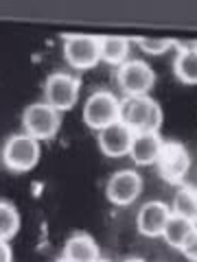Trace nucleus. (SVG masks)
<instances>
[{"label": "nucleus", "instance_id": "b1692460", "mask_svg": "<svg viewBox=\"0 0 197 262\" xmlns=\"http://www.w3.org/2000/svg\"><path fill=\"white\" fill-rule=\"evenodd\" d=\"M96 262H110V260H105V258H98Z\"/></svg>", "mask_w": 197, "mask_h": 262}, {"label": "nucleus", "instance_id": "7ed1b4c3", "mask_svg": "<svg viewBox=\"0 0 197 262\" xmlns=\"http://www.w3.org/2000/svg\"><path fill=\"white\" fill-rule=\"evenodd\" d=\"M64 57L72 68H94L101 59V35L64 33Z\"/></svg>", "mask_w": 197, "mask_h": 262}, {"label": "nucleus", "instance_id": "f03ea898", "mask_svg": "<svg viewBox=\"0 0 197 262\" xmlns=\"http://www.w3.org/2000/svg\"><path fill=\"white\" fill-rule=\"evenodd\" d=\"M84 120L96 131L121 120V98L112 90H94L84 103Z\"/></svg>", "mask_w": 197, "mask_h": 262}, {"label": "nucleus", "instance_id": "4be33fe9", "mask_svg": "<svg viewBox=\"0 0 197 262\" xmlns=\"http://www.w3.org/2000/svg\"><path fill=\"white\" fill-rule=\"evenodd\" d=\"M121 262H147L143 258H125V260H121Z\"/></svg>", "mask_w": 197, "mask_h": 262}, {"label": "nucleus", "instance_id": "423d86ee", "mask_svg": "<svg viewBox=\"0 0 197 262\" xmlns=\"http://www.w3.org/2000/svg\"><path fill=\"white\" fill-rule=\"evenodd\" d=\"M3 160L11 170H31L40 160V140L29 134H13L3 146Z\"/></svg>", "mask_w": 197, "mask_h": 262}, {"label": "nucleus", "instance_id": "412c9836", "mask_svg": "<svg viewBox=\"0 0 197 262\" xmlns=\"http://www.w3.org/2000/svg\"><path fill=\"white\" fill-rule=\"evenodd\" d=\"M13 253H11V245L9 241H0V262H11Z\"/></svg>", "mask_w": 197, "mask_h": 262}, {"label": "nucleus", "instance_id": "a211bd4d", "mask_svg": "<svg viewBox=\"0 0 197 262\" xmlns=\"http://www.w3.org/2000/svg\"><path fill=\"white\" fill-rule=\"evenodd\" d=\"M20 229V212L11 201L0 199V241H9Z\"/></svg>", "mask_w": 197, "mask_h": 262}, {"label": "nucleus", "instance_id": "1a4fd4ad", "mask_svg": "<svg viewBox=\"0 0 197 262\" xmlns=\"http://www.w3.org/2000/svg\"><path fill=\"white\" fill-rule=\"evenodd\" d=\"M105 192H108V199L116 206H129L143 192V177L131 168H123L108 179Z\"/></svg>", "mask_w": 197, "mask_h": 262}, {"label": "nucleus", "instance_id": "f3484780", "mask_svg": "<svg viewBox=\"0 0 197 262\" xmlns=\"http://www.w3.org/2000/svg\"><path fill=\"white\" fill-rule=\"evenodd\" d=\"M195 229L197 227H195L193 221H188L184 216H178V214H171V219L167 221V225H164L162 236H164V241H167L171 247L180 249L184 245V241L195 232Z\"/></svg>", "mask_w": 197, "mask_h": 262}, {"label": "nucleus", "instance_id": "0eeeda50", "mask_svg": "<svg viewBox=\"0 0 197 262\" xmlns=\"http://www.w3.org/2000/svg\"><path fill=\"white\" fill-rule=\"evenodd\" d=\"M116 81L125 96H143L149 94V90L153 88L155 72L145 59H127L125 63L119 66Z\"/></svg>", "mask_w": 197, "mask_h": 262}, {"label": "nucleus", "instance_id": "f257e3e1", "mask_svg": "<svg viewBox=\"0 0 197 262\" xmlns=\"http://www.w3.org/2000/svg\"><path fill=\"white\" fill-rule=\"evenodd\" d=\"M121 120L138 134V131H158L162 125V107L149 94L125 96L121 101Z\"/></svg>", "mask_w": 197, "mask_h": 262}, {"label": "nucleus", "instance_id": "9d476101", "mask_svg": "<svg viewBox=\"0 0 197 262\" xmlns=\"http://www.w3.org/2000/svg\"><path fill=\"white\" fill-rule=\"evenodd\" d=\"M131 142H134V131L123 120L112 122V125L98 131V146H101V151L105 155H110V158L127 155L131 149Z\"/></svg>", "mask_w": 197, "mask_h": 262}, {"label": "nucleus", "instance_id": "f8f14e48", "mask_svg": "<svg viewBox=\"0 0 197 262\" xmlns=\"http://www.w3.org/2000/svg\"><path fill=\"white\" fill-rule=\"evenodd\" d=\"M175 61L173 70L182 83H197V39H175Z\"/></svg>", "mask_w": 197, "mask_h": 262}, {"label": "nucleus", "instance_id": "dca6fc26", "mask_svg": "<svg viewBox=\"0 0 197 262\" xmlns=\"http://www.w3.org/2000/svg\"><path fill=\"white\" fill-rule=\"evenodd\" d=\"M171 212L178 216L193 221L195 227H197V188L195 186H180L175 196H173Z\"/></svg>", "mask_w": 197, "mask_h": 262}, {"label": "nucleus", "instance_id": "2eb2a0df", "mask_svg": "<svg viewBox=\"0 0 197 262\" xmlns=\"http://www.w3.org/2000/svg\"><path fill=\"white\" fill-rule=\"evenodd\" d=\"M131 39L125 35H101V59L112 66L127 61Z\"/></svg>", "mask_w": 197, "mask_h": 262}, {"label": "nucleus", "instance_id": "aec40b11", "mask_svg": "<svg viewBox=\"0 0 197 262\" xmlns=\"http://www.w3.org/2000/svg\"><path fill=\"white\" fill-rule=\"evenodd\" d=\"M180 251H182L188 260L197 262V229H195V232H193V234H191V236H188V238L184 241V245H182V247H180Z\"/></svg>", "mask_w": 197, "mask_h": 262}, {"label": "nucleus", "instance_id": "6ab92c4d", "mask_svg": "<svg viewBox=\"0 0 197 262\" xmlns=\"http://www.w3.org/2000/svg\"><path fill=\"white\" fill-rule=\"evenodd\" d=\"M134 44L141 46L143 53L162 55V53H167L169 48H175V39L173 37H143V35H138V37H134Z\"/></svg>", "mask_w": 197, "mask_h": 262}, {"label": "nucleus", "instance_id": "5701e85b", "mask_svg": "<svg viewBox=\"0 0 197 262\" xmlns=\"http://www.w3.org/2000/svg\"><path fill=\"white\" fill-rule=\"evenodd\" d=\"M53 262H70V260H66V258H64V256H60V258H55V260H53Z\"/></svg>", "mask_w": 197, "mask_h": 262}, {"label": "nucleus", "instance_id": "ddd939ff", "mask_svg": "<svg viewBox=\"0 0 197 262\" xmlns=\"http://www.w3.org/2000/svg\"><path fill=\"white\" fill-rule=\"evenodd\" d=\"M162 144L164 140H162L160 131H138V134H134L129 155L136 164H143V166L145 164H153L158 160Z\"/></svg>", "mask_w": 197, "mask_h": 262}, {"label": "nucleus", "instance_id": "20e7f679", "mask_svg": "<svg viewBox=\"0 0 197 262\" xmlns=\"http://www.w3.org/2000/svg\"><path fill=\"white\" fill-rule=\"evenodd\" d=\"M62 116L55 107H51L46 101L31 103L22 114V127L24 134L33 136L35 140H51L60 131Z\"/></svg>", "mask_w": 197, "mask_h": 262}, {"label": "nucleus", "instance_id": "9b49d317", "mask_svg": "<svg viewBox=\"0 0 197 262\" xmlns=\"http://www.w3.org/2000/svg\"><path fill=\"white\" fill-rule=\"evenodd\" d=\"M171 214H173V212H171L169 203H164L160 199L147 201L145 206L138 210V216H136L138 232L145 236H162L164 225H167Z\"/></svg>", "mask_w": 197, "mask_h": 262}, {"label": "nucleus", "instance_id": "6e6552de", "mask_svg": "<svg viewBox=\"0 0 197 262\" xmlns=\"http://www.w3.org/2000/svg\"><path fill=\"white\" fill-rule=\"evenodd\" d=\"M158 170L160 175L171 184H178L186 177L188 168H191V155H188L186 146L178 140H164L158 160Z\"/></svg>", "mask_w": 197, "mask_h": 262}, {"label": "nucleus", "instance_id": "4468645a", "mask_svg": "<svg viewBox=\"0 0 197 262\" xmlns=\"http://www.w3.org/2000/svg\"><path fill=\"white\" fill-rule=\"evenodd\" d=\"M64 258L70 262H96L101 258V253H98V245L92 236L86 232H77L66 241Z\"/></svg>", "mask_w": 197, "mask_h": 262}, {"label": "nucleus", "instance_id": "39448f33", "mask_svg": "<svg viewBox=\"0 0 197 262\" xmlns=\"http://www.w3.org/2000/svg\"><path fill=\"white\" fill-rule=\"evenodd\" d=\"M79 79L70 72H53L44 81V101L57 112H68L77 105L79 98Z\"/></svg>", "mask_w": 197, "mask_h": 262}]
</instances>
